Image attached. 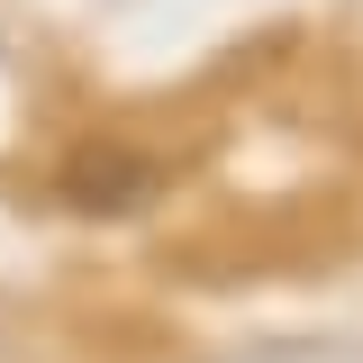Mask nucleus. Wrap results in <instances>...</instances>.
Segmentation results:
<instances>
[{
  "mask_svg": "<svg viewBox=\"0 0 363 363\" xmlns=\"http://www.w3.org/2000/svg\"><path fill=\"white\" fill-rule=\"evenodd\" d=\"M64 191H73L82 209H136V191H155V173L128 164V155H82V164L64 173Z\"/></svg>",
  "mask_w": 363,
  "mask_h": 363,
  "instance_id": "nucleus-1",
  "label": "nucleus"
}]
</instances>
